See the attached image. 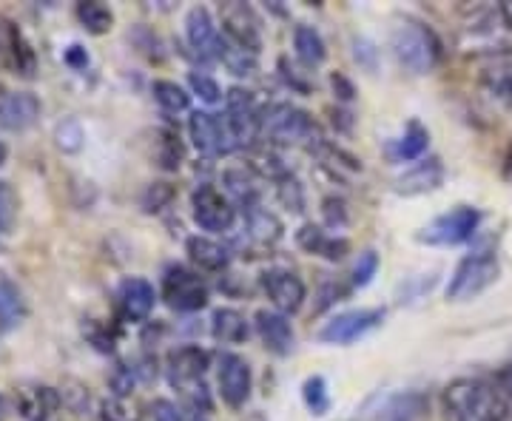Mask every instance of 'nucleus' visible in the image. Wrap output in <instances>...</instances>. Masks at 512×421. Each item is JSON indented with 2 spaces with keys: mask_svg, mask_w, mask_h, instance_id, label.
Returning <instances> with one entry per match:
<instances>
[{
  "mask_svg": "<svg viewBox=\"0 0 512 421\" xmlns=\"http://www.w3.org/2000/svg\"><path fill=\"white\" fill-rule=\"evenodd\" d=\"M444 407L453 421H507L510 399L498 382L458 379L444 390Z\"/></svg>",
  "mask_w": 512,
  "mask_h": 421,
  "instance_id": "nucleus-1",
  "label": "nucleus"
},
{
  "mask_svg": "<svg viewBox=\"0 0 512 421\" xmlns=\"http://www.w3.org/2000/svg\"><path fill=\"white\" fill-rule=\"evenodd\" d=\"M390 49L410 74H430L441 60V43L433 29L419 20H404L390 35Z\"/></svg>",
  "mask_w": 512,
  "mask_h": 421,
  "instance_id": "nucleus-2",
  "label": "nucleus"
},
{
  "mask_svg": "<svg viewBox=\"0 0 512 421\" xmlns=\"http://www.w3.org/2000/svg\"><path fill=\"white\" fill-rule=\"evenodd\" d=\"M501 274L498 268V257L493 251L481 248V251H473L467 257L461 259L456 265V271L447 282V302H470L481 293L487 291L493 285L495 279Z\"/></svg>",
  "mask_w": 512,
  "mask_h": 421,
  "instance_id": "nucleus-3",
  "label": "nucleus"
},
{
  "mask_svg": "<svg viewBox=\"0 0 512 421\" xmlns=\"http://www.w3.org/2000/svg\"><path fill=\"white\" fill-rule=\"evenodd\" d=\"M262 134L279 146H299L316 137V123L308 111L296 109L291 103H276L262 114Z\"/></svg>",
  "mask_w": 512,
  "mask_h": 421,
  "instance_id": "nucleus-4",
  "label": "nucleus"
},
{
  "mask_svg": "<svg viewBox=\"0 0 512 421\" xmlns=\"http://www.w3.org/2000/svg\"><path fill=\"white\" fill-rule=\"evenodd\" d=\"M163 299L171 311H202L208 305V285L197 271L185 265H171L163 276Z\"/></svg>",
  "mask_w": 512,
  "mask_h": 421,
  "instance_id": "nucleus-5",
  "label": "nucleus"
},
{
  "mask_svg": "<svg viewBox=\"0 0 512 421\" xmlns=\"http://www.w3.org/2000/svg\"><path fill=\"white\" fill-rule=\"evenodd\" d=\"M478 225H481V211L473 205H458L453 211L441 214L430 222L427 228H421L419 242L427 245H461L476 237Z\"/></svg>",
  "mask_w": 512,
  "mask_h": 421,
  "instance_id": "nucleus-6",
  "label": "nucleus"
},
{
  "mask_svg": "<svg viewBox=\"0 0 512 421\" xmlns=\"http://www.w3.org/2000/svg\"><path fill=\"white\" fill-rule=\"evenodd\" d=\"M188 134H191L194 148L205 157H222V154H231L234 148H239L225 114L220 117L211 111H194L188 117Z\"/></svg>",
  "mask_w": 512,
  "mask_h": 421,
  "instance_id": "nucleus-7",
  "label": "nucleus"
},
{
  "mask_svg": "<svg viewBox=\"0 0 512 421\" xmlns=\"http://www.w3.org/2000/svg\"><path fill=\"white\" fill-rule=\"evenodd\" d=\"M191 214L202 231H214V234L231 231L237 222V208H234L231 197H225L214 185H200L191 194Z\"/></svg>",
  "mask_w": 512,
  "mask_h": 421,
  "instance_id": "nucleus-8",
  "label": "nucleus"
},
{
  "mask_svg": "<svg viewBox=\"0 0 512 421\" xmlns=\"http://www.w3.org/2000/svg\"><path fill=\"white\" fill-rule=\"evenodd\" d=\"M262 114L256 97L245 89H231L225 94V117H228V126L237 137V146H251L256 137L262 134Z\"/></svg>",
  "mask_w": 512,
  "mask_h": 421,
  "instance_id": "nucleus-9",
  "label": "nucleus"
},
{
  "mask_svg": "<svg viewBox=\"0 0 512 421\" xmlns=\"http://www.w3.org/2000/svg\"><path fill=\"white\" fill-rule=\"evenodd\" d=\"M384 322L382 308H359V311L336 313L325 328L319 330V339L328 345H350L356 339L367 336L370 330H376Z\"/></svg>",
  "mask_w": 512,
  "mask_h": 421,
  "instance_id": "nucleus-10",
  "label": "nucleus"
},
{
  "mask_svg": "<svg viewBox=\"0 0 512 421\" xmlns=\"http://www.w3.org/2000/svg\"><path fill=\"white\" fill-rule=\"evenodd\" d=\"M222 37L234 46L259 55L262 52V26L251 6L245 3H225L222 6Z\"/></svg>",
  "mask_w": 512,
  "mask_h": 421,
  "instance_id": "nucleus-11",
  "label": "nucleus"
},
{
  "mask_svg": "<svg viewBox=\"0 0 512 421\" xmlns=\"http://www.w3.org/2000/svg\"><path fill=\"white\" fill-rule=\"evenodd\" d=\"M217 385H220L222 402L239 410L242 404L251 399V390H254L251 365L242 356H237V353H222L220 370H217Z\"/></svg>",
  "mask_w": 512,
  "mask_h": 421,
  "instance_id": "nucleus-12",
  "label": "nucleus"
},
{
  "mask_svg": "<svg viewBox=\"0 0 512 421\" xmlns=\"http://www.w3.org/2000/svg\"><path fill=\"white\" fill-rule=\"evenodd\" d=\"M262 288L268 293L274 311L285 313V316L299 311L305 305V299H308L305 282L293 274V271H288V268H268L262 274Z\"/></svg>",
  "mask_w": 512,
  "mask_h": 421,
  "instance_id": "nucleus-13",
  "label": "nucleus"
},
{
  "mask_svg": "<svg viewBox=\"0 0 512 421\" xmlns=\"http://www.w3.org/2000/svg\"><path fill=\"white\" fill-rule=\"evenodd\" d=\"M220 32L205 6H191L185 15V40L200 60H217L220 55Z\"/></svg>",
  "mask_w": 512,
  "mask_h": 421,
  "instance_id": "nucleus-14",
  "label": "nucleus"
},
{
  "mask_svg": "<svg viewBox=\"0 0 512 421\" xmlns=\"http://www.w3.org/2000/svg\"><path fill=\"white\" fill-rule=\"evenodd\" d=\"M63 407V396L55 387L32 385L18 390V413L26 421H63Z\"/></svg>",
  "mask_w": 512,
  "mask_h": 421,
  "instance_id": "nucleus-15",
  "label": "nucleus"
},
{
  "mask_svg": "<svg viewBox=\"0 0 512 421\" xmlns=\"http://www.w3.org/2000/svg\"><path fill=\"white\" fill-rule=\"evenodd\" d=\"M154 302H157V293L148 279L128 276L117 288V311L126 322H146L154 311Z\"/></svg>",
  "mask_w": 512,
  "mask_h": 421,
  "instance_id": "nucleus-16",
  "label": "nucleus"
},
{
  "mask_svg": "<svg viewBox=\"0 0 512 421\" xmlns=\"http://www.w3.org/2000/svg\"><path fill=\"white\" fill-rule=\"evenodd\" d=\"M208 367H211V353L197 345H185L168 353V379L171 385H180L185 390L202 385Z\"/></svg>",
  "mask_w": 512,
  "mask_h": 421,
  "instance_id": "nucleus-17",
  "label": "nucleus"
},
{
  "mask_svg": "<svg viewBox=\"0 0 512 421\" xmlns=\"http://www.w3.org/2000/svg\"><path fill=\"white\" fill-rule=\"evenodd\" d=\"M254 325L262 345L271 350L274 356H291L293 345H296V333H293L291 319L285 313L262 308V311H256Z\"/></svg>",
  "mask_w": 512,
  "mask_h": 421,
  "instance_id": "nucleus-18",
  "label": "nucleus"
},
{
  "mask_svg": "<svg viewBox=\"0 0 512 421\" xmlns=\"http://www.w3.org/2000/svg\"><path fill=\"white\" fill-rule=\"evenodd\" d=\"M40 100L29 92H3L0 94V129L26 131L32 129L40 117Z\"/></svg>",
  "mask_w": 512,
  "mask_h": 421,
  "instance_id": "nucleus-19",
  "label": "nucleus"
},
{
  "mask_svg": "<svg viewBox=\"0 0 512 421\" xmlns=\"http://www.w3.org/2000/svg\"><path fill=\"white\" fill-rule=\"evenodd\" d=\"M444 183V165L439 157H430L424 163H416L407 168L402 177L396 180V194L404 197H419V194H430Z\"/></svg>",
  "mask_w": 512,
  "mask_h": 421,
  "instance_id": "nucleus-20",
  "label": "nucleus"
},
{
  "mask_svg": "<svg viewBox=\"0 0 512 421\" xmlns=\"http://www.w3.org/2000/svg\"><path fill=\"white\" fill-rule=\"evenodd\" d=\"M296 245L308 254H316V257H325L328 262H339V259L348 257L350 242L345 237H333L325 228L319 225H302L296 231Z\"/></svg>",
  "mask_w": 512,
  "mask_h": 421,
  "instance_id": "nucleus-21",
  "label": "nucleus"
},
{
  "mask_svg": "<svg viewBox=\"0 0 512 421\" xmlns=\"http://www.w3.org/2000/svg\"><path fill=\"white\" fill-rule=\"evenodd\" d=\"M185 254L200 271H211V274H220L231 265V251L217 239L188 237L185 239Z\"/></svg>",
  "mask_w": 512,
  "mask_h": 421,
  "instance_id": "nucleus-22",
  "label": "nucleus"
},
{
  "mask_svg": "<svg viewBox=\"0 0 512 421\" xmlns=\"http://www.w3.org/2000/svg\"><path fill=\"white\" fill-rule=\"evenodd\" d=\"M211 336L220 345H242L248 339V319L234 308H220L211 316Z\"/></svg>",
  "mask_w": 512,
  "mask_h": 421,
  "instance_id": "nucleus-23",
  "label": "nucleus"
},
{
  "mask_svg": "<svg viewBox=\"0 0 512 421\" xmlns=\"http://www.w3.org/2000/svg\"><path fill=\"white\" fill-rule=\"evenodd\" d=\"M26 319V299L20 288L9 279V276L0 274V330L9 333L15 330Z\"/></svg>",
  "mask_w": 512,
  "mask_h": 421,
  "instance_id": "nucleus-24",
  "label": "nucleus"
},
{
  "mask_svg": "<svg viewBox=\"0 0 512 421\" xmlns=\"http://www.w3.org/2000/svg\"><path fill=\"white\" fill-rule=\"evenodd\" d=\"M293 52L296 57L305 63V66H322L325 57H328V46H325V37L319 35V29H313L308 23H299L293 29Z\"/></svg>",
  "mask_w": 512,
  "mask_h": 421,
  "instance_id": "nucleus-25",
  "label": "nucleus"
},
{
  "mask_svg": "<svg viewBox=\"0 0 512 421\" xmlns=\"http://www.w3.org/2000/svg\"><path fill=\"white\" fill-rule=\"evenodd\" d=\"M222 183L228 188V194H231L245 211H251V208L259 205V191H256L251 171H245V168H228V171L222 174Z\"/></svg>",
  "mask_w": 512,
  "mask_h": 421,
  "instance_id": "nucleus-26",
  "label": "nucleus"
},
{
  "mask_svg": "<svg viewBox=\"0 0 512 421\" xmlns=\"http://www.w3.org/2000/svg\"><path fill=\"white\" fill-rule=\"evenodd\" d=\"M151 94H154L157 106H160L165 114H171V117L188 114V111H191V94L185 92L183 86L171 83V80H157V83L151 86Z\"/></svg>",
  "mask_w": 512,
  "mask_h": 421,
  "instance_id": "nucleus-27",
  "label": "nucleus"
},
{
  "mask_svg": "<svg viewBox=\"0 0 512 421\" xmlns=\"http://www.w3.org/2000/svg\"><path fill=\"white\" fill-rule=\"evenodd\" d=\"M77 20L83 23V29L89 35H106L114 26V12H111L106 3H97V0H86V3H77Z\"/></svg>",
  "mask_w": 512,
  "mask_h": 421,
  "instance_id": "nucleus-28",
  "label": "nucleus"
},
{
  "mask_svg": "<svg viewBox=\"0 0 512 421\" xmlns=\"http://www.w3.org/2000/svg\"><path fill=\"white\" fill-rule=\"evenodd\" d=\"M427 146H430V131L413 120V123L407 126V131H404L402 140L393 148V154H396V160L413 163V160H419L421 154L427 151Z\"/></svg>",
  "mask_w": 512,
  "mask_h": 421,
  "instance_id": "nucleus-29",
  "label": "nucleus"
},
{
  "mask_svg": "<svg viewBox=\"0 0 512 421\" xmlns=\"http://www.w3.org/2000/svg\"><path fill=\"white\" fill-rule=\"evenodd\" d=\"M248 234L259 242V245H274L276 239L282 237V225L276 220L271 211L265 208H251L248 211Z\"/></svg>",
  "mask_w": 512,
  "mask_h": 421,
  "instance_id": "nucleus-30",
  "label": "nucleus"
},
{
  "mask_svg": "<svg viewBox=\"0 0 512 421\" xmlns=\"http://www.w3.org/2000/svg\"><path fill=\"white\" fill-rule=\"evenodd\" d=\"M217 60L228 72L237 74V77H251L256 72V55L239 49L231 40H225V37H220V55H217Z\"/></svg>",
  "mask_w": 512,
  "mask_h": 421,
  "instance_id": "nucleus-31",
  "label": "nucleus"
},
{
  "mask_svg": "<svg viewBox=\"0 0 512 421\" xmlns=\"http://www.w3.org/2000/svg\"><path fill=\"white\" fill-rule=\"evenodd\" d=\"M185 160V148L180 143V137L174 131H160V140H157V165L163 171H180Z\"/></svg>",
  "mask_w": 512,
  "mask_h": 421,
  "instance_id": "nucleus-32",
  "label": "nucleus"
},
{
  "mask_svg": "<svg viewBox=\"0 0 512 421\" xmlns=\"http://www.w3.org/2000/svg\"><path fill=\"white\" fill-rule=\"evenodd\" d=\"M302 402H305V407L311 410L313 416H325L330 410L328 382L322 376L305 379V385H302Z\"/></svg>",
  "mask_w": 512,
  "mask_h": 421,
  "instance_id": "nucleus-33",
  "label": "nucleus"
},
{
  "mask_svg": "<svg viewBox=\"0 0 512 421\" xmlns=\"http://www.w3.org/2000/svg\"><path fill=\"white\" fill-rule=\"evenodd\" d=\"M9 63H12V69L18 74H23V77H32V74H35V52H32V46L23 40L20 32H15V37H12Z\"/></svg>",
  "mask_w": 512,
  "mask_h": 421,
  "instance_id": "nucleus-34",
  "label": "nucleus"
},
{
  "mask_svg": "<svg viewBox=\"0 0 512 421\" xmlns=\"http://www.w3.org/2000/svg\"><path fill=\"white\" fill-rule=\"evenodd\" d=\"M188 86H191V92L197 94L202 103H208V106H217V103H222L220 83H217L211 74L191 72L188 74Z\"/></svg>",
  "mask_w": 512,
  "mask_h": 421,
  "instance_id": "nucleus-35",
  "label": "nucleus"
},
{
  "mask_svg": "<svg viewBox=\"0 0 512 421\" xmlns=\"http://www.w3.org/2000/svg\"><path fill=\"white\" fill-rule=\"evenodd\" d=\"M55 140L57 148L60 151H66V154H74V151H80L83 148V140H86V134H83V126L69 117V120H63V123H57L55 129Z\"/></svg>",
  "mask_w": 512,
  "mask_h": 421,
  "instance_id": "nucleus-36",
  "label": "nucleus"
},
{
  "mask_svg": "<svg viewBox=\"0 0 512 421\" xmlns=\"http://www.w3.org/2000/svg\"><path fill=\"white\" fill-rule=\"evenodd\" d=\"M134 385H137V367H131L128 362H117L111 367L109 387L117 399H126L128 393L134 390Z\"/></svg>",
  "mask_w": 512,
  "mask_h": 421,
  "instance_id": "nucleus-37",
  "label": "nucleus"
},
{
  "mask_svg": "<svg viewBox=\"0 0 512 421\" xmlns=\"http://www.w3.org/2000/svg\"><path fill=\"white\" fill-rule=\"evenodd\" d=\"M174 185L168 183H151L143 191V197H140V205H143V211H148V214H154V211H163V208H168L171 205V200H174Z\"/></svg>",
  "mask_w": 512,
  "mask_h": 421,
  "instance_id": "nucleus-38",
  "label": "nucleus"
},
{
  "mask_svg": "<svg viewBox=\"0 0 512 421\" xmlns=\"http://www.w3.org/2000/svg\"><path fill=\"white\" fill-rule=\"evenodd\" d=\"M18 217V194L9 183H0V234H9Z\"/></svg>",
  "mask_w": 512,
  "mask_h": 421,
  "instance_id": "nucleus-39",
  "label": "nucleus"
},
{
  "mask_svg": "<svg viewBox=\"0 0 512 421\" xmlns=\"http://www.w3.org/2000/svg\"><path fill=\"white\" fill-rule=\"evenodd\" d=\"M379 274V254H373V251H365L359 262H356V268H353V276H350V282H353V288H365L373 282V276Z\"/></svg>",
  "mask_w": 512,
  "mask_h": 421,
  "instance_id": "nucleus-40",
  "label": "nucleus"
},
{
  "mask_svg": "<svg viewBox=\"0 0 512 421\" xmlns=\"http://www.w3.org/2000/svg\"><path fill=\"white\" fill-rule=\"evenodd\" d=\"M279 183V200L288 205V211H305V197H302V185L296 183V177L291 174H285L282 180H276Z\"/></svg>",
  "mask_w": 512,
  "mask_h": 421,
  "instance_id": "nucleus-41",
  "label": "nucleus"
},
{
  "mask_svg": "<svg viewBox=\"0 0 512 421\" xmlns=\"http://www.w3.org/2000/svg\"><path fill=\"white\" fill-rule=\"evenodd\" d=\"M322 205H325V208H322V214H325V220H328L330 228H342V225H348V208H345V202L336 200V197H328Z\"/></svg>",
  "mask_w": 512,
  "mask_h": 421,
  "instance_id": "nucleus-42",
  "label": "nucleus"
},
{
  "mask_svg": "<svg viewBox=\"0 0 512 421\" xmlns=\"http://www.w3.org/2000/svg\"><path fill=\"white\" fill-rule=\"evenodd\" d=\"M353 55H356V60L365 66L367 72H373V69H376V57H379V52H376V46H373L367 37H359V40L353 43Z\"/></svg>",
  "mask_w": 512,
  "mask_h": 421,
  "instance_id": "nucleus-43",
  "label": "nucleus"
},
{
  "mask_svg": "<svg viewBox=\"0 0 512 421\" xmlns=\"http://www.w3.org/2000/svg\"><path fill=\"white\" fill-rule=\"evenodd\" d=\"M151 413H154V421H185L183 410L174 402H168V399H154Z\"/></svg>",
  "mask_w": 512,
  "mask_h": 421,
  "instance_id": "nucleus-44",
  "label": "nucleus"
},
{
  "mask_svg": "<svg viewBox=\"0 0 512 421\" xmlns=\"http://www.w3.org/2000/svg\"><path fill=\"white\" fill-rule=\"evenodd\" d=\"M60 396H63V404L72 407L74 413H86V407H89V393H86V387L83 385L72 382V390H63Z\"/></svg>",
  "mask_w": 512,
  "mask_h": 421,
  "instance_id": "nucleus-45",
  "label": "nucleus"
},
{
  "mask_svg": "<svg viewBox=\"0 0 512 421\" xmlns=\"http://www.w3.org/2000/svg\"><path fill=\"white\" fill-rule=\"evenodd\" d=\"M89 339H92L94 348L103 350V353L114 350V333H111L106 325H92V328H89Z\"/></svg>",
  "mask_w": 512,
  "mask_h": 421,
  "instance_id": "nucleus-46",
  "label": "nucleus"
},
{
  "mask_svg": "<svg viewBox=\"0 0 512 421\" xmlns=\"http://www.w3.org/2000/svg\"><path fill=\"white\" fill-rule=\"evenodd\" d=\"M66 63H69L72 69H86V66H89V52H86L83 46L74 43V46L66 49Z\"/></svg>",
  "mask_w": 512,
  "mask_h": 421,
  "instance_id": "nucleus-47",
  "label": "nucleus"
},
{
  "mask_svg": "<svg viewBox=\"0 0 512 421\" xmlns=\"http://www.w3.org/2000/svg\"><path fill=\"white\" fill-rule=\"evenodd\" d=\"M97 421H123V407L117 399H109V402L100 404V416Z\"/></svg>",
  "mask_w": 512,
  "mask_h": 421,
  "instance_id": "nucleus-48",
  "label": "nucleus"
},
{
  "mask_svg": "<svg viewBox=\"0 0 512 421\" xmlns=\"http://www.w3.org/2000/svg\"><path fill=\"white\" fill-rule=\"evenodd\" d=\"M330 83H333V92L339 94L342 100H353L356 89H353V83H350L345 74H333V77H330Z\"/></svg>",
  "mask_w": 512,
  "mask_h": 421,
  "instance_id": "nucleus-49",
  "label": "nucleus"
},
{
  "mask_svg": "<svg viewBox=\"0 0 512 421\" xmlns=\"http://www.w3.org/2000/svg\"><path fill=\"white\" fill-rule=\"evenodd\" d=\"M15 26L9 23V20L0 18V55H9V49H12V37H15Z\"/></svg>",
  "mask_w": 512,
  "mask_h": 421,
  "instance_id": "nucleus-50",
  "label": "nucleus"
},
{
  "mask_svg": "<svg viewBox=\"0 0 512 421\" xmlns=\"http://www.w3.org/2000/svg\"><path fill=\"white\" fill-rule=\"evenodd\" d=\"M498 387L504 390V396H507L512 404V365L501 370V376H498Z\"/></svg>",
  "mask_w": 512,
  "mask_h": 421,
  "instance_id": "nucleus-51",
  "label": "nucleus"
},
{
  "mask_svg": "<svg viewBox=\"0 0 512 421\" xmlns=\"http://www.w3.org/2000/svg\"><path fill=\"white\" fill-rule=\"evenodd\" d=\"M501 18H504V23L512 29V0H504V3H501Z\"/></svg>",
  "mask_w": 512,
  "mask_h": 421,
  "instance_id": "nucleus-52",
  "label": "nucleus"
},
{
  "mask_svg": "<svg viewBox=\"0 0 512 421\" xmlns=\"http://www.w3.org/2000/svg\"><path fill=\"white\" fill-rule=\"evenodd\" d=\"M194 416H191V421H211V413H205V410H191Z\"/></svg>",
  "mask_w": 512,
  "mask_h": 421,
  "instance_id": "nucleus-53",
  "label": "nucleus"
},
{
  "mask_svg": "<svg viewBox=\"0 0 512 421\" xmlns=\"http://www.w3.org/2000/svg\"><path fill=\"white\" fill-rule=\"evenodd\" d=\"M6 416H9V404H6V399L0 396V421L6 419Z\"/></svg>",
  "mask_w": 512,
  "mask_h": 421,
  "instance_id": "nucleus-54",
  "label": "nucleus"
},
{
  "mask_svg": "<svg viewBox=\"0 0 512 421\" xmlns=\"http://www.w3.org/2000/svg\"><path fill=\"white\" fill-rule=\"evenodd\" d=\"M3 160H6V146L0 143V165H3Z\"/></svg>",
  "mask_w": 512,
  "mask_h": 421,
  "instance_id": "nucleus-55",
  "label": "nucleus"
},
{
  "mask_svg": "<svg viewBox=\"0 0 512 421\" xmlns=\"http://www.w3.org/2000/svg\"><path fill=\"white\" fill-rule=\"evenodd\" d=\"M507 168L512 171V143H510V151H507Z\"/></svg>",
  "mask_w": 512,
  "mask_h": 421,
  "instance_id": "nucleus-56",
  "label": "nucleus"
}]
</instances>
